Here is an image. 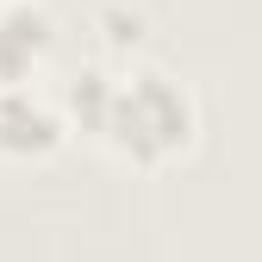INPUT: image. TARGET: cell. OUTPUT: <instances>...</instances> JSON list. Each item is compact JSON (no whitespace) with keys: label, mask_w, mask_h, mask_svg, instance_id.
I'll return each instance as SVG.
<instances>
[{"label":"cell","mask_w":262,"mask_h":262,"mask_svg":"<svg viewBox=\"0 0 262 262\" xmlns=\"http://www.w3.org/2000/svg\"><path fill=\"white\" fill-rule=\"evenodd\" d=\"M200 138V100L193 88L175 81L169 69L156 62H125L113 69V94H106V113L94 125V144L106 156L131 162V169H162L193 150Z\"/></svg>","instance_id":"6da1fadb"},{"label":"cell","mask_w":262,"mask_h":262,"mask_svg":"<svg viewBox=\"0 0 262 262\" xmlns=\"http://www.w3.org/2000/svg\"><path fill=\"white\" fill-rule=\"evenodd\" d=\"M69 144V125H62L56 94L31 88H0V156L7 162H50Z\"/></svg>","instance_id":"7a4b0ae2"},{"label":"cell","mask_w":262,"mask_h":262,"mask_svg":"<svg viewBox=\"0 0 262 262\" xmlns=\"http://www.w3.org/2000/svg\"><path fill=\"white\" fill-rule=\"evenodd\" d=\"M56 50V13L44 0L0 7V88H31Z\"/></svg>","instance_id":"3957f363"},{"label":"cell","mask_w":262,"mask_h":262,"mask_svg":"<svg viewBox=\"0 0 262 262\" xmlns=\"http://www.w3.org/2000/svg\"><path fill=\"white\" fill-rule=\"evenodd\" d=\"M0 7H13V0H0Z\"/></svg>","instance_id":"277c9868"}]
</instances>
